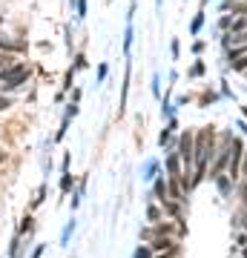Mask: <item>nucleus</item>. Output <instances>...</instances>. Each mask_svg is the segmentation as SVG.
I'll return each mask as SVG.
<instances>
[{
	"mask_svg": "<svg viewBox=\"0 0 247 258\" xmlns=\"http://www.w3.org/2000/svg\"><path fill=\"white\" fill-rule=\"evenodd\" d=\"M221 12H233V18H247V0H224Z\"/></svg>",
	"mask_w": 247,
	"mask_h": 258,
	"instance_id": "nucleus-5",
	"label": "nucleus"
},
{
	"mask_svg": "<svg viewBox=\"0 0 247 258\" xmlns=\"http://www.w3.org/2000/svg\"><path fill=\"white\" fill-rule=\"evenodd\" d=\"M238 207H244V210H247V201H244V204H238Z\"/></svg>",
	"mask_w": 247,
	"mask_h": 258,
	"instance_id": "nucleus-18",
	"label": "nucleus"
},
{
	"mask_svg": "<svg viewBox=\"0 0 247 258\" xmlns=\"http://www.w3.org/2000/svg\"><path fill=\"white\" fill-rule=\"evenodd\" d=\"M153 195H156V201H158V204L170 201V186H167V175L156 181V189H153Z\"/></svg>",
	"mask_w": 247,
	"mask_h": 258,
	"instance_id": "nucleus-7",
	"label": "nucleus"
},
{
	"mask_svg": "<svg viewBox=\"0 0 247 258\" xmlns=\"http://www.w3.org/2000/svg\"><path fill=\"white\" fill-rule=\"evenodd\" d=\"M213 181H216V186H219L221 195H233V192H236V184H233L227 175H219V178H213Z\"/></svg>",
	"mask_w": 247,
	"mask_h": 258,
	"instance_id": "nucleus-8",
	"label": "nucleus"
},
{
	"mask_svg": "<svg viewBox=\"0 0 247 258\" xmlns=\"http://www.w3.org/2000/svg\"><path fill=\"white\" fill-rule=\"evenodd\" d=\"M244 152H247L244 141H241V138H233V147H230V164H227V172H224V175H227L233 184L241 178V161H244Z\"/></svg>",
	"mask_w": 247,
	"mask_h": 258,
	"instance_id": "nucleus-2",
	"label": "nucleus"
},
{
	"mask_svg": "<svg viewBox=\"0 0 247 258\" xmlns=\"http://www.w3.org/2000/svg\"><path fill=\"white\" fill-rule=\"evenodd\" d=\"M153 252H178V238H170V235H161V238L150 241Z\"/></svg>",
	"mask_w": 247,
	"mask_h": 258,
	"instance_id": "nucleus-4",
	"label": "nucleus"
},
{
	"mask_svg": "<svg viewBox=\"0 0 247 258\" xmlns=\"http://www.w3.org/2000/svg\"><path fill=\"white\" fill-rule=\"evenodd\" d=\"M156 252H153V247L150 244H144V247H138V252H135V258H153Z\"/></svg>",
	"mask_w": 247,
	"mask_h": 258,
	"instance_id": "nucleus-13",
	"label": "nucleus"
},
{
	"mask_svg": "<svg viewBox=\"0 0 247 258\" xmlns=\"http://www.w3.org/2000/svg\"><path fill=\"white\" fill-rule=\"evenodd\" d=\"M184 232H187V227H184V221H158L153 224L150 230L141 232V238L144 241H153V238H161V235H170V238H184Z\"/></svg>",
	"mask_w": 247,
	"mask_h": 258,
	"instance_id": "nucleus-1",
	"label": "nucleus"
},
{
	"mask_svg": "<svg viewBox=\"0 0 247 258\" xmlns=\"http://www.w3.org/2000/svg\"><path fill=\"white\" fill-rule=\"evenodd\" d=\"M0 46H6V49H26V43H23V40H6V37H0Z\"/></svg>",
	"mask_w": 247,
	"mask_h": 258,
	"instance_id": "nucleus-12",
	"label": "nucleus"
},
{
	"mask_svg": "<svg viewBox=\"0 0 247 258\" xmlns=\"http://www.w3.org/2000/svg\"><path fill=\"white\" fill-rule=\"evenodd\" d=\"M0 75H3V81H6V89H12V86H18V83L26 81L29 69L23 63H18V66H12V69H3Z\"/></svg>",
	"mask_w": 247,
	"mask_h": 258,
	"instance_id": "nucleus-3",
	"label": "nucleus"
},
{
	"mask_svg": "<svg viewBox=\"0 0 247 258\" xmlns=\"http://www.w3.org/2000/svg\"><path fill=\"white\" fill-rule=\"evenodd\" d=\"M153 258H178V252H156Z\"/></svg>",
	"mask_w": 247,
	"mask_h": 258,
	"instance_id": "nucleus-15",
	"label": "nucleus"
},
{
	"mask_svg": "<svg viewBox=\"0 0 247 258\" xmlns=\"http://www.w3.org/2000/svg\"><path fill=\"white\" fill-rule=\"evenodd\" d=\"M221 46H224V49L247 46V32H238V35H230V32H224V37H221Z\"/></svg>",
	"mask_w": 247,
	"mask_h": 258,
	"instance_id": "nucleus-6",
	"label": "nucleus"
},
{
	"mask_svg": "<svg viewBox=\"0 0 247 258\" xmlns=\"http://www.w3.org/2000/svg\"><path fill=\"white\" fill-rule=\"evenodd\" d=\"M202 75H204V63L199 60V63L190 66V78H202Z\"/></svg>",
	"mask_w": 247,
	"mask_h": 258,
	"instance_id": "nucleus-14",
	"label": "nucleus"
},
{
	"mask_svg": "<svg viewBox=\"0 0 247 258\" xmlns=\"http://www.w3.org/2000/svg\"><path fill=\"white\" fill-rule=\"evenodd\" d=\"M202 26H204V15L199 12V15L192 18V23H190V32H192V35H199V32H202Z\"/></svg>",
	"mask_w": 247,
	"mask_h": 258,
	"instance_id": "nucleus-11",
	"label": "nucleus"
},
{
	"mask_svg": "<svg viewBox=\"0 0 247 258\" xmlns=\"http://www.w3.org/2000/svg\"><path fill=\"white\" fill-rule=\"evenodd\" d=\"M230 18V15H227ZM230 35H238V32H247V18H230V26H227Z\"/></svg>",
	"mask_w": 247,
	"mask_h": 258,
	"instance_id": "nucleus-9",
	"label": "nucleus"
},
{
	"mask_svg": "<svg viewBox=\"0 0 247 258\" xmlns=\"http://www.w3.org/2000/svg\"><path fill=\"white\" fill-rule=\"evenodd\" d=\"M0 161H6V152H0Z\"/></svg>",
	"mask_w": 247,
	"mask_h": 258,
	"instance_id": "nucleus-17",
	"label": "nucleus"
},
{
	"mask_svg": "<svg viewBox=\"0 0 247 258\" xmlns=\"http://www.w3.org/2000/svg\"><path fill=\"white\" fill-rule=\"evenodd\" d=\"M6 106H9V101H6V98H0V109H6Z\"/></svg>",
	"mask_w": 247,
	"mask_h": 258,
	"instance_id": "nucleus-16",
	"label": "nucleus"
},
{
	"mask_svg": "<svg viewBox=\"0 0 247 258\" xmlns=\"http://www.w3.org/2000/svg\"><path fill=\"white\" fill-rule=\"evenodd\" d=\"M161 215H164V210H161L158 204H150V210H146V218H150L153 224H158V221H161Z\"/></svg>",
	"mask_w": 247,
	"mask_h": 258,
	"instance_id": "nucleus-10",
	"label": "nucleus"
}]
</instances>
